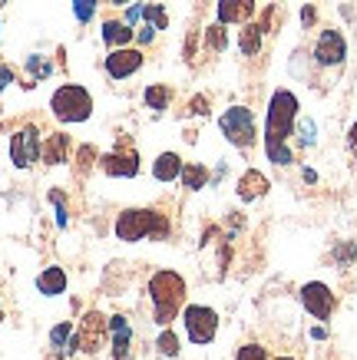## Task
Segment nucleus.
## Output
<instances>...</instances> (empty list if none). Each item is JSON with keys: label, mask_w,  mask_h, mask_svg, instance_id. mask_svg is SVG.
I'll return each mask as SVG.
<instances>
[{"label": "nucleus", "mask_w": 357, "mask_h": 360, "mask_svg": "<svg viewBox=\"0 0 357 360\" xmlns=\"http://www.w3.org/2000/svg\"><path fill=\"white\" fill-rule=\"evenodd\" d=\"M347 149H351V155H354V162H357V122L347 132Z\"/></svg>", "instance_id": "ea45409f"}, {"label": "nucleus", "mask_w": 357, "mask_h": 360, "mask_svg": "<svg viewBox=\"0 0 357 360\" xmlns=\"http://www.w3.org/2000/svg\"><path fill=\"white\" fill-rule=\"evenodd\" d=\"M261 37H265V30H261L258 23H242V30H238V50L245 56H258L261 50Z\"/></svg>", "instance_id": "4be33fe9"}, {"label": "nucleus", "mask_w": 357, "mask_h": 360, "mask_svg": "<svg viewBox=\"0 0 357 360\" xmlns=\"http://www.w3.org/2000/svg\"><path fill=\"white\" fill-rule=\"evenodd\" d=\"M275 360H294V357H275Z\"/></svg>", "instance_id": "c03bdc74"}, {"label": "nucleus", "mask_w": 357, "mask_h": 360, "mask_svg": "<svg viewBox=\"0 0 357 360\" xmlns=\"http://www.w3.org/2000/svg\"><path fill=\"white\" fill-rule=\"evenodd\" d=\"M208 106H212V103H208V96H202V93H199V96H192V103H189V112H192V116H208Z\"/></svg>", "instance_id": "c9c22d12"}, {"label": "nucleus", "mask_w": 357, "mask_h": 360, "mask_svg": "<svg viewBox=\"0 0 357 360\" xmlns=\"http://www.w3.org/2000/svg\"><path fill=\"white\" fill-rule=\"evenodd\" d=\"M185 295H189V288H185V278L173 268H159V271L149 278V301H152V321L159 324V328H169L179 311L185 307Z\"/></svg>", "instance_id": "f257e3e1"}, {"label": "nucleus", "mask_w": 357, "mask_h": 360, "mask_svg": "<svg viewBox=\"0 0 357 360\" xmlns=\"http://www.w3.org/2000/svg\"><path fill=\"white\" fill-rule=\"evenodd\" d=\"M314 20H318V11H314L311 4H304V11H301V27H314Z\"/></svg>", "instance_id": "4c0bfd02"}, {"label": "nucleus", "mask_w": 357, "mask_h": 360, "mask_svg": "<svg viewBox=\"0 0 357 360\" xmlns=\"http://www.w3.org/2000/svg\"><path fill=\"white\" fill-rule=\"evenodd\" d=\"M76 159H80V175H87L93 165H99V155H96V149H93V146H80Z\"/></svg>", "instance_id": "473e14b6"}, {"label": "nucleus", "mask_w": 357, "mask_h": 360, "mask_svg": "<svg viewBox=\"0 0 357 360\" xmlns=\"http://www.w3.org/2000/svg\"><path fill=\"white\" fill-rule=\"evenodd\" d=\"M70 153H73V136H66L63 129L50 132L44 139V149H40V162L46 165H63L70 162Z\"/></svg>", "instance_id": "4468645a"}, {"label": "nucleus", "mask_w": 357, "mask_h": 360, "mask_svg": "<svg viewBox=\"0 0 357 360\" xmlns=\"http://www.w3.org/2000/svg\"><path fill=\"white\" fill-rule=\"evenodd\" d=\"M202 44H206L208 53H225L228 46V33H225V23H212L202 30Z\"/></svg>", "instance_id": "b1692460"}, {"label": "nucleus", "mask_w": 357, "mask_h": 360, "mask_svg": "<svg viewBox=\"0 0 357 360\" xmlns=\"http://www.w3.org/2000/svg\"><path fill=\"white\" fill-rule=\"evenodd\" d=\"M142 17H146V4H130V7H126V17H123V23H126V27H136Z\"/></svg>", "instance_id": "f704fd0d"}, {"label": "nucleus", "mask_w": 357, "mask_h": 360, "mask_svg": "<svg viewBox=\"0 0 357 360\" xmlns=\"http://www.w3.org/2000/svg\"><path fill=\"white\" fill-rule=\"evenodd\" d=\"M99 169H103V175H109V179H136L142 169L139 153L132 149L130 142H119L113 153L99 155Z\"/></svg>", "instance_id": "9d476101"}, {"label": "nucleus", "mask_w": 357, "mask_h": 360, "mask_svg": "<svg viewBox=\"0 0 357 360\" xmlns=\"http://www.w3.org/2000/svg\"><path fill=\"white\" fill-rule=\"evenodd\" d=\"M146 63V53L139 46H119V50H109L106 60H103V70H106L109 79H130L136 77Z\"/></svg>", "instance_id": "9b49d317"}, {"label": "nucleus", "mask_w": 357, "mask_h": 360, "mask_svg": "<svg viewBox=\"0 0 357 360\" xmlns=\"http://www.w3.org/2000/svg\"><path fill=\"white\" fill-rule=\"evenodd\" d=\"M179 182H182V188H189V192H202V188L208 186V169L202 162H185Z\"/></svg>", "instance_id": "5701e85b"}, {"label": "nucleus", "mask_w": 357, "mask_h": 360, "mask_svg": "<svg viewBox=\"0 0 357 360\" xmlns=\"http://www.w3.org/2000/svg\"><path fill=\"white\" fill-rule=\"evenodd\" d=\"M146 23H152L156 30H165L169 27V13H165L163 4H146V17H142Z\"/></svg>", "instance_id": "c85d7f7f"}, {"label": "nucleus", "mask_w": 357, "mask_h": 360, "mask_svg": "<svg viewBox=\"0 0 357 360\" xmlns=\"http://www.w3.org/2000/svg\"><path fill=\"white\" fill-rule=\"evenodd\" d=\"M294 129H298V142H301V146H314V142H318V126H314V120H298Z\"/></svg>", "instance_id": "7c9ffc66"}, {"label": "nucleus", "mask_w": 357, "mask_h": 360, "mask_svg": "<svg viewBox=\"0 0 357 360\" xmlns=\"http://www.w3.org/2000/svg\"><path fill=\"white\" fill-rule=\"evenodd\" d=\"M298 297H301V307L314 317V321H331L334 311H337V297H334V291H331L325 281L301 284V295Z\"/></svg>", "instance_id": "1a4fd4ad"}, {"label": "nucleus", "mask_w": 357, "mask_h": 360, "mask_svg": "<svg viewBox=\"0 0 357 360\" xmlns=\"http://www.w3.org/2000/svg\"><path fill=\"white\" fill-rule=\"evenodd\" d=\"M136 40H139L142 46H146V44H152V40H156V27H152V23H146V27H142L139 33H136Z\"/></svg>", "instance_id": "e433bc0d"}, {"label": "nucleus", "mask_w": 357, "mask_h": 360, "mask_svg": "<svg viewBox=\"0 0 357 360\" xmlns=\"http://www.w3.org/2000/svg\"><path fill=\"white\" fill-rule=\"evenodd\" d=\"M268 175L258 172V169H245L242 172V179H238V186H235V195L242 198V202H258V198L268 195Z\"/></svg>", "instance_id": "2eb2a0df"}, {"label": "nucleus", "mask_w": 357, "mask_h": 360, "mask_svg": "<svg viewBox=\"0 0 357 360\" xmlns=\"http://www.w3.org/2000/svg\"><path fill=\"white\" fill-rule=\"evenodd\" d=\"M156 350H159V357H179L182 340H179V334H175L173 328H163L159 338H156Z\"/></svg>", "instance_id": "393cba45"}, {"label": "nucleus", "mask_w": 357, "mask_h": 360, "mask_svg": "<svg viewBox=\"0 0 357 360\" xmlns=\"http://www.w3.org/2000/svg\"><path fill=\"white\" fill-rule=\"evenodd\" d=\"M311 338H314V340H325L327 330H325V328H311Z\"/></svg>", "instance_id": "79ce46f5"}, {"label": "nucleus", "mask_w": 357, "mask_h": 360, "mask_svg": "<svg viewBox=\"0 0 357 360\" xmlns=\"http://www.w3.org/2000/svg\"><path fill=\"white\" fill-rule=\"evenodd\" d=\"M132 37H136V30H132V27H126L123 20H103V44H106L109 50L130 46Z\"/></svg>", "instance_id": "aec40b11"}, {"label": "nucleus", "mask_w": 357, "mask_h": 360, "mask_svg": "<svg viewBox=\"0 0 357 360\" xmlns=\"http://www.w3.org/2000/svg\"><path fill=\"white\" fill-rule=\"evenodd\" d=\"M11 83H13V70H11V66H4V63H0V93H4V89L11 86Z\"/></svg>", "instance_id": "58836bf2"}, {"label": "nucleus", "mask_w": 357, "mask_h": 360, "mask_svg": "<svg viewBox=\"0 0 357 360\" xmlns=\"http://www.w3.org/2000/svg\"><path fill=\"white\" fill-rule=\"evenodd\" d=\"M50 112H54V120L66 122V126L70 122H87L93 116V96L80 83H63L50 96Z\"/></svg>", "instance_id": "20e7f679"}, {"label": "nucleus", "mask_w": 357, "mask_h": 360, "mask_svg": "<svg viewBox=\"0 0 357 360\" xmlns=\"http://www.w3.org/2000/svg\"><path fill=\"white\" fill-rule=\"evenodd\" d=\"M169 215H163L159 208H123L116 215V225H113V235L116 241H126V245H136V241H163L169 238Z\"/></svg>", "instance_id": "f03ea898"}, {"label": "nucleus", "mask_w": 357, "mask_h": 360, "mask_svg": "<svg viewBox=\"0 0 357 360\" xmlns=\"http://www.w3.org/2000/svg\"><path fill=\"white\" fill-rule=\"evenodd\" d=\"M298 110L301 103L292 89H275L268 99V116H265V146L271 142H288V136L294 132L298 122Z\"/></svg>", "instance_id": "7ed1b4c3"}, {"label": "nucleus", "mask_w": 357, "mask_h": 360, "mask_svg": "<svg viewBox=\"0 0 357 360\" xmlns=\"http://www.w3.org/2000/svg\"><path fill=\"white\" fill-rule=\"evenodd\" d=\"M334 262H337V264H354V262H357V248H354V241H337V248H334Z\"/></svg>", "instance_id": "72a5a7b5"}, {"label": "nucleus", "mask_w": 357, "mask_h": 360, "mask_svg": "<svg viewBox=\"0 0 357 360\" xmlns=\"http://www.w3.org/2000/svg\"><path fill=\"white\" fill-rule=\"evenodd\" d=\"M37 291H40L44 297L66 295V271L60 268V264H50V268H44V271L37 274Z\"/></svg>", "instance_id": "6ab92c4d"}, {"label": "nucleus", "mask_w": 357, "mask_h": 360, "mask_svg": "<svg viewBox=\"0 0 357 360\" xmlns=\"http://www.w3.org/2000/svg\"><path fill=\"white\" fill-rule=\"evenodd\" d=\"M235 360H271V357L261 344H242V347L235 350Z\"/></svg>", "instance_id": "2f4dec72"}, {"label": "nucleus", "mask_w": 357, "mask_h": 360, "mask_svg": "<svg viewBox=\"0 0 357 360\" xmlns=\"http://www.w3.org/2000/svg\"><path fill=\"white\" fill-rule=\"evenodd\" d=\"M96 7H99V0H73L76 23H89L93 17H96Z\"/></svg>", "instance_id": "c756f323"}, {"label": "nucleus", "mask_w": 357, "mask_h": 360, "mask_svg": "<svg viewBox=\"0 0 357 360\" xmlns=\"http://www.w3.org/2000/svg\"><path fill=\"white\" fill-rule=\"evenodd\" d=\"M50 347H54L56 357H73L80 350V338H76L73 321H60L54 330H50Z\"/></svg>", "instance_id": "f3484780"}, {"label": "nucleus", "mask_w": 357, "mask_h": 360, "mask_svg": "<svg viewBox=\"0 0 357 360\" xmlns=\"http://www.w3.org/2000/svg\"><path fill=\"white\" fill-rule=\"evenodd\" d=\"M109 350L113 360H132V324L126 314L109 317Z\"/></svg>", "instance_id": "ddd939ff"}, {"label": "nucleus", "mask_w": 357, "mask_h": 360, "mask_svg": "<svg viewBox=\"0 0 357 360\" xmlns=\"http://www.w3.org/2000/svg\"><path fill=\"white\" fill-rule=\"evenodd\" d=\"M0 321H4V311H0Z\"/></svg>", "instance_id": "a18cd8bd"}, {"label": "nucleus", "mask_w": 357, "mask_h": 360, "mask_svg": "<svg viewBox=\"0 0 357 360\" xmlns=\"http://www.w3.org/2000/svg\"><path fill=\"white\" fill-rule=\"evenodd\" d=\"M304 182H308V186H314V182H318V172H314V169H304Z\"/></svg>", "instance_id": "a19ab883"}, {"label": "nucleus", "mask_w": 357, "mask_h": 360, "mask_svg": "<svg viewBox=\"0 0 357 360\" xmlns=\"http://www.w3.org/2000/svg\"><path fill=\"white\" fill-rule=\"evenodd\" d=\"M173 96H175V89L165 86V83H149L146 93H142V99H146V106H149L152 112H165L169 103H173Z\"/></svg>", "instance_id": "412c9836"}, {"label": "nucleus", "mask_w": 357, "mask_h": 360, "mask_svg": "<svg viewBox=\"0 0 357 360\" xmlns=\"http://www.w3.org/2000/svg\"><path fill=\"white\" fill-rule=\"evenodd\" d=\"M76 338H80L83 354H99L109 344V317L99 311H87L76 324Z\"/></svg>", "instance_id": "6e6552de"}, {"label": "nucleus", "mask_w": 357, "mask_h": 360, "mask_svg": "<svg viewBox=\"0 0 357 360\" xmlns=\"http://www.w3.org/2000/svg\"><path fill=\"white\" fill-rule=\"evenodd\" d=\"M23 66L30 70V77H33V79H46L50 73H54V63H50L46 56H40V53H30L27 60H23Z\"/></svg>", "instance_id": "bb28decb"}, {"label": "nucleus", "mask_w": 357, "mask_h": 360, "mask_svg": "<svg viewBox=\"0 0 357 360\" xmlns=\"http://www.w3.org/2000/svg\"><path fill=\"white\" fill-rule=\"evenodd\" d=\"M40 149H44V139H40V129L27 122L11 136V162L17 169H33L40 162Z\"/></svg>", "instance_id": "0eeeda50"}, {"label": "nucleus", "mask_w": 357, "mask_h": 360, "mask_svg": "<svg viewBox=\"0 0 357 360\" xmlns=\"http://www.w3.org/2000/svg\"><path fill=\"white\" fill-rule=\"evenodd\" d=\"M344 60H347V40H344V33L334 30V27L321 30L318 44H314V63H318V66H341Z\"/></svg>", "instance_id": "f8f14e48"}, {"label": "nucleus", "mask_w": 357, "mask_h": 360, "mask_svg": "<svg viewBox=\"0 0 357 360\" xmlns=\"http://www.w3.org/2000/svg\"><path fill=\"white\" fill-rule=\"evenodd\" d=\"M46 198H50V205L56 208V225H60V229H66V225H70V208H66V195L60 192V188H50V192H46Z\"/></svg>", "instance_id": "cd10ccee"}, {"label": "nucleus", "mask_w": 357, "mask_h": 360, "mask_svg": "<svg viewBox=\"0 0 357 360\" xmlns=\"http://www.w3.org/2000/svg\"><path fill=\"white\" fill-rule=\"evenodd\" d=\"M106 4H113V7H126V4H132V0H106Z\"/></svg>", "instance_id": "37998d69"}, {"label": "nucleus", "mask_w": 357, "mask_h": 360, "mask_svg": "<svg viewBox=\"0 0 357 360\" xmlns=\"http://www.w3.org/2000/svg\"><path fill=\"white\" fill-rule=\"evenodd\" d=\"M182 328H185V338L189 344L195 347H208L218 334V314L215 307H206V304H185L182 307Z\"/></svg>", "instance_id": "423d86ee"}, {"label": "nucleus", "mask_w": 357, "mask_h": 360, "mask_svg": "<svg viewBox=\"0 0 357 360\" xmlns=\"http://www.w3.org/2000/svg\"><path fill=\"white\" fill-rule=\"evenodd\" d=\"M255 11H258V4L255 0H218V23H249L251 17H255Z\"/></svg>", "instance_id": "dca6fc26"}, {"label": "nucleus", "mask_w": 357, "mask_h": 360, "mask_svg": "<svg viewBox=\"0 0 357 360\" xmlns=\"http://www.w3.org/2000/svg\"><path fill=\"white\" fill-rule=\"evenodd\" d=\"M265 155H268V162L275 165H292L294 162V153L288 142H271V146H265Z\"/></svg>", "instance_id": "a878e982"}, {"label": "nucleus", "mask_w": 357, "mask_h": 360, "mask_svg": "<svg viewBox=\"0 0 357 360\" xmlns=\"http://www.w3.org/2000/svg\"><path fill=\"white\" fill-rule=\"evenodd\" d=\"M218 129L235 149H251L258 142V126H255V112L249 106H228L218 116Z\"/></svg>", "instance_id": "39448f33"}, {"label": "nucleus", "mask_w": 357, "mask_h": 360, "mask_svg": "<svg viewBox=\"0 0 357 360\" xmlns=\"http://www.w3.org/2000/svg\"><path fill=\"white\" fill-rule=\"evenodd\" d=\"M182 155L179 153H159L156 155V162H152V179L156 182H163V186H169V182H179V175H182Z\"/></svg>", "instance_id": "a211bd4d"}]
</instances>
